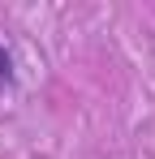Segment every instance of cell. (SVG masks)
<instances>
[{"instance_id": "1", "label": "cell", "mask_w": 155, "mask_h": 159, "mask_svg": "<svg viewBox=\"0 0 155 159\" xmlns=\"http://www.w3.org/2000/svg\"><path fill=\"white\" fill-rule=\"evenodd\" d=\"M17 82V73H13V56H9V48L0 43V90H9Z\"/></svg>"}]
</instances>
